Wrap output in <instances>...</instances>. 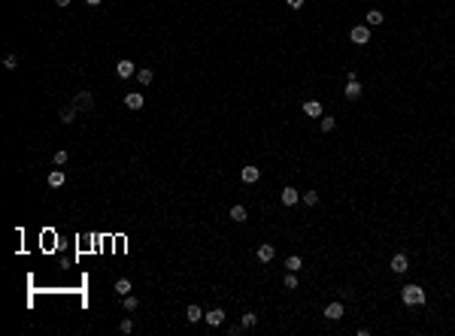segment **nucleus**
Returning <instances> with one entry per match:
<instances>
[{
    "label": "nucleus",
    "mask_w": 455,
    "mask_h": 336,
    "mask_svg": "<svg viewBox=\"0 0 455 336\" xmlns=\"http://www.w3.org/2000/svg\"><path fill=\"white\" fill-rule=\"evenodd\" d=\"M400 303H404V306H425L428 294H425L422 285H404V288H400Z\"/></svg>",
    "instance_id": "f257e3e1"
},
{
    "label": "nucleus",
    "mask_w": 455,
    "mask_h": 336,
    "mask_svg": "<svg viewBox=\"0 0 455 336\" xmlns=\"http://www.w3.org/2000/svg\"><path fill=\"white\" fill-rule=\"evenodd\" d=\"M349 40H352L355 46H367L370 43V25H355L352 30H349Z\"/></svg>",
    "instance_id": "f03ea898"
},
{
    "label": "nucleus",
    "mask_w": 455,
    "mask_h": 336,
    "mask_svg": "<svg viewBox=\"0 0 455 336\" xmlns=\"http://www.w3.org/2000/svg\"><path fill=\"white\" fill-rule=\"evenodd\" d=\"M389 270H392L395 276H404V273L410 270V258H407V252H398V255L392 258V263H389Z\"/></svg>",
    "instance_id": "7ed1b4c3"
},
{
    "label": "nucleus",
    "mask_w": 455,
    "mask_h": 336,
    "mask_svg": "<svg viewBox=\"0 0 455 336\" xmlns=\"http://www.w3.org/2000/svg\"><path fill=\"white\" fill-rule=\"evenodd\" d=\"M279 203H283L285 209H288V206H294V203H301V191L291 188V185H285L283 191H279Z\"/></svg>",
    "instance_id": "20e7f679"
},
{
    "label": "nucleus",
    "mask_w": 455,
    "mask_h": 336,
    "mask_svg": "<svg viewBox=\"0 0 455 336\" xmlns=\"http://www.w3.org/2000/svg\"><path fill=\"white\" fill-rule=\"evenodd\" d=\"M255 258H258L261 263H270V260L276 258V245H273V242H261L258 249H255Z\"/></svg>",
    "instance_id": "39448f33"
},
{
    "label": "nucleus",
    "mask_w": 455,
    "mask_h": 336,
    "mask_svg": "<svg viewBox=\"0 0 455 336\" xmlns=\"http://www.w3.org/2000/svg\"><path fill=\"white\" fill-rule=\"evenodd\" d=\"M73 106L79 112H91V106H94V97H91V91H79L76 97H73Z\"/></svg>",
    "instance_id": "423d86ee"
},
{
    "label": "nucleus",
    "mask_w": 455,
    "mask_h": 336,
    "mask_svg": "<svg viewBox=\"0 0 455 336\" xmlns=\"http://www.w3.org/2000/svg\"><path fill=\"white\" fill-rule=\"evenodd\" d=\"M343 312H346V309H343V303H340V300H331V303L325 306V312H322V315L328 318V321H340V318H343Z\"/></svg>",
    "instance_id": "0eeeda50"
},
{
    "label": "nucleus",
    "mask_w": 455,
    "mask_h": 336,
    "mask_svg": "<svg viewBox=\"0 0 455 336\" xmlns=\"http://www.w3.org/2000/svg\"><path fill=\"white\" fill-rule=\"evenodd\" d=\"M301 109H304L307 118H322V109H325V106H322V100H304Z\"/></svg>",
    "instance_id": "6e6552de"
},
{
    "label": "nucleus",
    "mask_w": 455,
    "mask_h": 336,
    "mask_svg": "<svg viewBox=\"0 0 455 336\" xmlns=\"http://www.w3.org/2000/svg\"><path fill=\"white\" fill-rule=\"evenodd\" d=\"M240 179H243V182H246V185H255V182L261 179V170H258L255 164H246V167H243V170H240Z\"/></svg>",
    "instance_id": "1a4fd4ad"
},
{
    "label": "nucleus",
    "mask_w": 455,
    "mask_h": 336,
    "mask_svg": "<svg viewBox=\"0 0 455 336\" xmlns=\"http://www.w3.org/2000/svg\"><path fill=\"white\" fill-rule=\"evenodd\" d=\"M115 73H118V79H131V76H137V67L125 58V61H118V67H115Z\"/></svg>",
    "instance_id": "9d476101"
},
{
    "label": "nucleus",
    "mask_w": 455,
    "mask_h": 336,
    "mask_svg": "<svg viewBox=\"0 0 455 336\" xmlns=\"http://www.w3.org/2000/svg\"><path fill=\"white\" fill-rule=\"evenodd\" d=\"M203 318L209 327H219V324H225V309H209V312H203Z\"/></svg>",
    "instance_id": "9b49d317"
},
{
    "label": "nucleus",
    "mask_w": 455,
    "mask_h": 336,
    "mask_svg": "<svg viewBox=\"0 0 455 336\" xmlns=\"http://www.w3.org/2000/svg\"><path fill=\"white\" fill-rule=\"evenodd\" d=\"M228 215H231L237 224H243V221H246L249 218V212H246V206H243V203H234L231 209H228Z\"/></svg>",
    "instance_id": "f8f14e48"
},
{
    "label": "nucleus",
    "mask_w": 455,
    "mask_h": 336,
    "mask_svg": "<svg viewBox=\"0 0 455 336\" xmlns=\"http://www.w3.org/2000/svg\"><path fill=\"white\" fill-rule=\"evenodd\" d=\"M343 97H346V100H358V97H361V82H358V79H355V82H346Z\"/></svg>",
    "instance_id": "ddd939ff"
},
{
    "label": "nucleus",
    "mask_w": 455,
    "mask_h": 336,
    "mask_svg": "<svg viewBox=\"0 0 455 336\" xmlns=\"http://www.w3.org/2000/svg\"><path fill=\"white\" fill-rule=\"evenodd\" d=\"M143 103H146V97L140 94V91H134V94L125 97V106H128V109H143Z\"/></svg>",
    "instance_id": "4468645a"
},
{
    "label": "nucleus",
    "mask_w": 455,
    "mask_h": 336,
    "mask_svg": "<svg viewBox=\"0 0 455 336\" xmlns=\"http://www.w3.org/2000/svg\"><path fill=\"white\" fill-rule=\"evenodd\" d=\"M285 270L301 273V270H304V258H301V255H288V258H285Z\"/></svg>",
    "instance_id": "2eb2a0df"
},
{
    "label": "nucleus",
    "mask_w": 455,
    "mask_h": 336,
    "mask_svg": "<svg viewBox=\"0 0 455 336\" xmlns=\"http://www.w3.org/2000/svg\"><path fill=\"white\" fill-rule=\"evenodd\" d=\"M64 182H67L64 170H52V173H49V185H52V188H61Z\"/></svg>",
    "instance_id": "dca6fc26"
},
{
    "label": "nucleus",
    "mask_w": 455,
    "mask_h": 336,
    "mask_svg": "<svg viewBox=\"0 0 455 336\" xmlns=\"http://www.w3.org/2000/svg\"><path fill=\"white\" fill-rule=\"evenodd\" d=\"M337 128V121H334V115H322L319 118V130L322 133H331V130H334Z\"/></svg>",
    "instance_id": "f3484780"
},
{
    "label": "nucleus",
    "mask_w": 455,
    "mask_h": 336,
    "mask_svg": "<svg viewBox=\"0 0 455 336\" xmlns=\"http://www.w3.org/2000/svg\"><path fill=\"white\" fill-rule=\"evenodd\" d=\"M301 203L304 206H319V191H304L301 194Z\"/></svg>",
    "instance_id": "a211bd4d"
},
{
    "label": "nucleus",
    "mask_w": 455,
    "mask_h": 336,
    "mask_svg": "<svg viewBox=\"0 0 455 336\" xmlns=\"http://www.w3.org/2000/svg\"><path fill=\"white\" fill-rule=\"evenodd\" d=\"M185 318H188V324H195V321H200V318H203V309L191 303V306H188V312H185Z\"/></svg>",
    "instance_id": "6ab92c4d"
},
{
    "label": "nucleus",
    "mask_w": 455,
    "mask_h": 336,
    "mask_svg": "<svg viewBox=\"0 0 455 336\" xmlns=\"http://www.w3.org/2000/svg\"><path fill=\"white\" fill-rule=\"evenodd\" d=\"M115 294H118V297H128V294H131V279H118V282H115Z\"/></svg>",
    "instance_id": "aec40b11"
},
{
    "label": "nucleus",
    "mask_w": 455,
    "mask_h": 336,
    "mask_svg": "<svg viewBox=\"0 0 455 336\" xmlns=\"http://www.w3.org/2000/svg\"><path fill=\"white\" fill-rule=\"evenodd\" d=\"M283 285H285V291H297V273L288 270V273L283 276Z\"/></svg>",
    "instance_id": "412c9836"
},
{
    "label": "nucleus",
    "mask_w": 455,
    "mask_h": 336,
    "mask_svg": "<svg viewBox=\"0 0 455 336\" xmlns=\"http://www.w3.org/2000/svg\"><path fill=\"white\" fill-rule=\"evenodd\" d=\"M246 330H252L255 324H258V312H243V321H240Z\"/></svg>",
    "instance_id": "4be33fe9"
},
{
    "label": "nucleus",
    "mask_w": 455,
    "mask_h": 336,
    "mask_svg": "<svg viewBox=\"0 0 455 336\" xmlns=\"http://www.w3.org/2000/svg\"><path fill=\"white\" fill-rule=\"evenodd\" d=\"M76 112H79L76 106H64V109H61V121H67V125H70V121L76 118Z\"/></svg>",
    "instance_id": "5701e85b"
},
{
    "label": "nucleus",
    "mask_w": 455,
    "mask_h": 336,
    "mask_svg": "<svg viewBox=\"0 0 455 336\" xmlns=\"http://www.w3.org/2000/svg\"><path fill=\"white\" fill-rule=\"evenodd\" d=\"M367 25H382V9H370V12H367Z\"/></svg>",
    "instance_id": "b1692460"
},
{
    "label": "nucleus",
    "mask_w": 455,
    "mask_h": 336,
    "mask_svg": "<svg viewBox=\"0 0 455 336\" xmlns=\"http://www.w3.org/2000/svg\"><path fill=\"white\" fill-rule=\"evenodd\" d=\"M137 79H140V85H149V82L155 79V73H152V70H140V73H137Z\"/></svg>",
    "instance_id": "393cba45"
},
{
    "label": "nucleus",
    "mask_w": 455,
    "mask_h": 336,
    "mask_svg": "<svg viewBox=\"0 0 455 336\" xmlns=\"http://www.w3.org/2000/svg\"><path fill=\"white\" fill-rule=\"evenodd\" d=\"M125 309H128V312H137V309H140V300L128 294V297H125Z\"/></svg>",
    "instance_id": "a878e982"
},
{
    "label": "nucleus",
    "mask_w": 455,
    "mask_h": 336,
    "mask_svg": "<svg viewBox=\"0 0 455 336\" xmlns=\"http://www.w3.org/2000/svg\"><path fill=\"white\" fill-rule=\"evenodd\" d=\"M3 67H6V70H15V67H19V58H15V55H6V58H3Z\"/></svg>",
    "instance_id": "bb28decb"
},
{
    "label": "nucleus",
    "mask_w": 455,
    "mask_h": 336,
    "mask_svg": "<svg viewBox=\"0 0 455 336\" xmlns=\"http://www.w3.org/2000/svg\"><path fill=\"white\" fill-rule=\"evenodd\" d=\"M55 164H58V167H64V164H67V152H64V149H61V152H55Z\"/></svg>",
    "instance_id": "cd10ccee"
},
{
    "label": "nucleus",
    "mask_w": 455,
    "mask_h": 336,
    "mask_svg": "<svg viewBox=\"0 0 455 336\" xmlns=\"http://www.w3.org/2000/svg\"><path fill=\"white\" fill-rule=\"evenodd\" d=\"M121 333H134V321H131V318H125V321H121Z\"/></svg>",
    "instance_id": "c85d7f7f"
},
{
    "label": "nucleus",
    "mask_w": 455,
    "mask_h": 336,
    "mask_svg": "<svg viewBox=\"0 0 455 336\" xmlns=\"http://www.w3.org/2000/svg\"><path fill=\"white\" fill-rule=\"evenodd\" d=\"M285 3H288V9H301V6H304V0H285Z\"/></svg>",
    "instance_id": "c756f323"
},
{
    "label": "nucleus",
    "mask_w": 455,
    "mask_h": 336,
    "mask_svg": "<svg viewBox=\"0 0 455 336\" xmlns=\"http://www.w3.org/2000/svg\"><path fill=\"white\" fill-rule=\"evenodd\" d=\"M85 3H88V6H100V0H85Z\"/></svg>",
    "instance_id": "7c9ffc66"
},
{
    "label": "nucleus",
    "mask_w": 455,
    "mask_h": 336,
    "mask_svg": "<svg viewBox=\"0 0 455 336\" xmlns=\"http://www.w3.org/2000/svg\"><path fill=\"white\" fill-rule=\"evenodd\" d=\"M55 3H58V6H67V3H70V0H55Z\"/></svg>",
    "instance_id": "2f4dec72"
}]
</instances>
